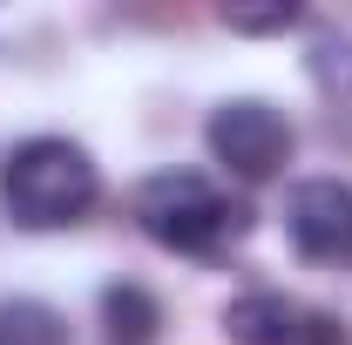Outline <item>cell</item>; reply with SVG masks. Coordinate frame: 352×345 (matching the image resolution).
I'll list each match as a JSON object with an SVG mask.
<instances>
[{
    "mask_svg": "<svg viewBox=\"0 0 352 345\" xmlns=\"http://www.w3.org/2000/svg\"><path fill=\"white\" fill-rule=\"evenodd\" d=\"M285 237L311 264L352 258V183H339V176L292 183V197H285Z\"/></svg>",
    "mask_w": 352,
    "mask_h": 345,
    "instance_id": "5b68a950",
    "label": "cell"
},
{
    "mask_svg": "<svg viewBox=\"0 0 352 345\" xmlns=\"http://www.w3.org/2000/svg\"><path fill=\"white\" fill-rule=\"evenodd\" d=\"M102 325H109L116 345H149L156 325H163V311H156V298L142 285H109L102 291Z\"/></svg>",
    "mask_w": 352,
    "mask_h": 345,
    "instance_id": "8992f818",
    "label": "cell"
},
{
    "mask_svg": "<svg viewBox=\"0 0 352 345\" xmlns=\"http://www.w3.org/2000/svg\"><path fill=\"white\" fill-rule=\"evenodd\" d=\"M0 345H68V318L41 298H7L0 304Z\"/></svg>",
    "mask_w": 352,
    "mask_h": 345,
    "instance_id": "52a82bcc",
    "label": "cell"
},
{
    "mask_svg": "<svg viewBox=\"0 0 352 345\" xmlns=\"http://www.w3.org/2000/svg\"><path fill=\"white\" fill-rule=\"evenodd\" d=\"M311 68L325 88H352V41H318L311 47Z\"/></svg>",
    "mask_w": 352,
    "mask_h": 345,
    "instance_id": "9c48e42d",
    "label": "cell"
},
{
    "mask_svg": "<svg viewBox=\"0 0 352 345\" xmlns=\"http://www.w3.org/2000/svg\"><path fill=\"white\" fill-rule=\"evenodd\" d=\"M292 21H298V7H223V27H237V34H271Z\"/></svg>",
    "mask_w": 352,
    "mask_h": 345,
    "instance_id": "ba28073f",
    "label": "cell"
},
{
    "mask_svg": "<svg viewBox=\"0 0 352 345\" xmlns=\"http://www.w3.org/2000/svg\"><path fill=\"white\" fill-rule=\"evenodd\" d=\"M292 149H298L292 122L271 102H258V95H237V102H223L217 115H210V156L237 183H271V176L292 163Z\"/></svg>",
    "mask_w": 352,
    "mask_h": 345,
    "instance_id": "3957f363",
    "label": "cell"
},
{
    "mask_svg": "<svg viewBox=\"0 0 352 345\" xmlns=\"http://www.w3.org/2000/svg\"><path fill=\"white\" fill-rule=\"evenodd\" d=\"M135 223L163 244V251H183V258H223L230 244L251 237V210L217 190L210 176L197 170H163L135 190Z\"/></svg>",
    "mask_w": 352,
    "mask_h": 345,
    "instance_id": "7a4b0ae2",
    "label": "cell"
},
{
    "mask_svg": "<svg viewBox=\"0 0 352 345\" xmlns=\"http://www.w3.org/2000/svg\"><path fill=\"white\" fill-rule=\"evenodd\" d=\"M223 332L230 345H346L339 318L285 298V291H244L223 304Z\"/></svg>",
    "mask_w": 352,
    "mask_h": 345,
    "instance_id": "277c9868",
    "label": "cell"
},
{
    "mask_svg": "<svg viewBox=\"0 0 352 345\" xmlns=\"http://www.w3.org/2000/svg\"><path fill=\"white\" fill-rule=\"evenodd\" d=\"M95 197H102V176L88 149L68 135H28L0 163V210L21 230H68L95 210Z\"/></svg>",
    "mask_w": 352,
    "mask_h": 345,
    "instance_id": "6da1fadb",
    "label": "cell"
}]
</instances>
